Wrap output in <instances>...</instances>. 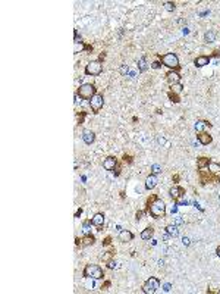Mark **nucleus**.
I'll list each match as a JSON object with an SVG mask.
<instances>
[{
	"label": "nucleus",
	"instance_id": "29",
	"mask_svg": "<svg viewBox=\"0 0 220 294\" xmlns=\"http://www.w3.org/2000/svg\"><path fill=\"white\" fill-rule=\"evenodd\" d=\"M90 225H93V222H91V219H88V220H85L84 224H82V231H84V234H91L90 231Z\"/></svg>",
	"mask_w": 220,
	"mask_h": 294
},
{
	"label": "nucleus",
	"instance_id": "41",
	"mask_svg": "<svg viewBox=\"0 0 220 294\" xmlns=\"http://www.w3.org/2000/svg\"><path fill=\"white\" fill-rule=\"evenodd\" d=\"M110 285H112V282H110V281H104V284L101 285V290H107Z\"/></svg>",
	"mask_w": 220,
	"mask_h": 294
},
{
	"label": "nucleus",
	"instance_id": "11",
	"mask_svg": "<svg viewBox=\"0 0 220 294\" xmlns=\"http://www.w3.org/2000/svg\"><path fill=\"white\" fill-rule=\"evenodd\" d=\"M197 140H198V143L203 144V146H208V144H211V143H213V137H211L208 133L203 131V133L197 134Z\"/></svg>",
	"mask_w": 220,
	"mask_h": 294
},
{
	"label": "nucleus",
	"instance_id": "36",
	"mask_svg": "<svg viewBox=\"0 0 220 294\" xmlns=\"http://www.w3.org/2000/svg\"><path fill=\"white\" fill-rule=\"evenodd\" d=\"M107 268H109V269H114V268H118V263H116L114 260L107 262Z\"/></svg>",
	"mask_w": 220,
	"mask_h": 294
},
{
	"label": "nucleus",
	"instance_id": "22",
	"mask_svg": "<svg viewBox=\"0 0 220 294\" xmlns=\"http://www.w3.org/2000/svg\"><path fill=\"white\" fill-rule=\"evenodd\" d=\"M154 235V228L153 227H147L145 229H142V232H141V238L144 241H150L151 238H153Z\"/></svg>",
	"mask_w": 220,
	"mask_h": 294
},
{
	"label": "nucleus",
	"instance_id": "44",
	"mask_svg": "<svg viewBox=\"0 0 220 294\" xmlns=\"http://www.w3.org/2000/svg\"><path fill=\"white\" fill-rule=\"evenodd\" d=\"M113 174H114V177H119L120 175V165H118V168L113 171Z\"/></svg>",
	"mask_w": 220,
	"mask_h": 294
},
{
	"label": "nucleus",
	"instance_id": "46",
	"mask_svg": "<svg viewBox=\"0 0 220 294\" xmlns=\"http://www.w3.org/2000/svg\"><path fill=\"white\" fill-rule=\"evenodd\" d=\"M104 59H106V53H104V52H101V53H100V58H98V60H100V62H103Z\"/></svg>",
	"mask_w": 220,
	"mask_h": 294
},
{
	"label": "nucleus",
	"instance_id": "24",
	"mask_svg": "<svg viewBox=\"0 0 220 294\" xmlns=\"http://www.w3.org/2000/svg\"><path fill=\"white\" fill-rule=\"evenodd\" d=\"M114 253H116V250H114V248H110V250H107L106 253H104L103 256H101V260H103V262H106V263H107V262H110L112 259H113Z\"/></svg>",
	"mask_w": 220,
	"mask_h": 294
},
{
	"label": "nucleus",
	"instance_id": "6",
	"mask_svg": "<svg viewBox=\"0 0 220 294\" xmlns=\"http://www.w3.org/2000/svg\"><path fill=\"white\" fill-rule=\"evenodd\" d=\"M160 288V280L156 276H150L148 280L142 284V293L144 294H154Z\"/></svg>",
	"mask_w": 220,
	"mask_h": 294
},
{
	"label": "nucleus",
	"instance_id": "25",
	"mask_svg": "<svg viewBox=\"0 0 220 294\" xmlns=\"http://www.w3.org/2000/svg\"><path fill=\"white\" fill-rule=\"evenodd\" d=\"M85 46L87 44H84L82 41H75V47H73V53H82L84 50H85Z\"/></svg>",
	"mask_w": 220,
	"mask_h": 294
},
{
	"label": "nucleus",
	"instance_id": "28",
	"mask_svg": "<svg viewBox=\"0 0 220 294\" xmlns=\"http://www.w3.org/2000/svg\"><path fill=\"white\" fill-rule=\"evenodd\" d=\"M147 62H145V56H142L140 60H138V71L140 72H144V71H147Z\"/></svg>",
	"mask_w": 220,
	"mask_h": 294
},
{
	"label": "nucleus",
	"instance_id": "4",
	"mask_svg": "<svg viewBox=\"0 0 220 294\" xmlns=\"http://www.w3.org/2000/svg\"><path fill=\"white\" fill-rule=\"evenodd\" d=\"M76 96H79V99H82V100H91L94 96L97 94V88H95V85L94 84H91V82H88V84H82L78 90H76Z\"/></svg>",
	"mask_w": 220,
	"mask_h": 294
},
{
	"label": "nucleus",
	"instance_id": "40",
	"mask_svg": "<svg viewBox=\"0 0 220 294\" xmlns=\"http://www.w3.org/2000/svg\"><path fill=\"white\" fill-rule=\"evenodd\" d=\"M144 213H145L144 210H138V212L135 213V219H137V220H140L141 218H142V215H144Z\"/></svg>",
	"mask_w": 220,
	"mask_h": 294
},
{
	"label": "nucleus",
	"instance_id": "38",
	"mask_svg": "<svg viewBox=\"0 0 220 294\" xmlns=\"http://www.w3.org/2000/svg\"><path fill=\"white\" fill-rule=\"evenodd\" d=\"M122 159H123L125 163H126V162H128V163H132V157H131L129 154H123V157H122Z\"/></svg>",
	"mask_w": 220,
	"mask_h": 294
},
{
	"label": "nucleus",
	"instance_id": "53",
	"mask_svg": "<svg viewBox=\"0 0 220 294\" xmlns=\"http://www.w3.org/2000/svg\"><path fill=\"white\" fill-rule=\"evenodd\" d=\"M216 254H217V256H219V257H220V246H219V247H217V248H216Z\"/></svg>",
	"mask_w": 220,
	"mask_h": 294
},
{
	"label": "nucleus",
	"instance_id": "31",
	"mask_svg": "<svg viewBox=\"0 0 220 294\" xmlns=\"http://www.w3.org/2000/svg\"><path fill=\"white\" fill-rule=\"evenodd\" d=\"M164 9L169 10V12H173L175 9H176V5H175L173 2H164Z\"/></svg>",
	"mask_w": 220,
	"mask_h": 294
},
{
	"label": "nucleus",
	"instance_id": "10",
	"mask_svg": "<svg viewBox=\"0 0 220 294\" xmlns=\"http://www.w3.org/2000/svg\"><path fill=\"white\" fill-rule=\"evenodd\" d=\"M169 194H170V197L176 201V200H179V199H182V197H185V188L179 187V185H173V187L169 190Z\"/></svg>",
	"mask_w": 220,
	"mask_h": 294
},
{
	"label": "nucleus",
	"instance_id": "1",
	"mask_svg": "<svg viewBox=\"0 0 220 294\" xmlns=\"http://www.w3.org/2000/svg\"><path fill=\"white\" fill-rule=\"evenodd\" d=\"M144 212H145V215H150L154 219L164 218L166 216V203L161 199H159V196L153 194L151 197H148Z\"/></svg>",
	"mask_w": 220,
	"mask_h": 294
},
{
	"label": "nucleus",
	"instance_id": "9",
	"mask_svg": "<svg viewBox=\"0 0 220 294\" xmlns=\"http://www.w3.org/2000/svg\"><path fill=\"white\" fill-rule=\"evenodd\" d=\"M118 165H119V162H118V159L114 156H107L106 159L103 161V168L106 171H112L113 172L114 169L118 168Z\"/></svg>",
	"mask_w": 220,
	"mask_h": 294
},
{
	"label": "nucleus",
	"instance_id": "18",
	"mask_svg": "<svg viewBox=\"0 0 220 294\" xmlns=\"http://www.w3.org/2000/svg\"><path fill=\"white\" fill-rule=\"evenodd\" d=\"M208 63H210V58L208 56H197L194 59V65L197 68H203L206 65H208Z\"/></svg>",
	"mask_w": 220,
	"mask_h": 294
},
{
	"label": "nucleus",
	"instance_id": "17",
	"mask_svg": "<svg viewBox=\"0 0 220 294\" xmlns=\"http://www.w3.org/2000/svg\"><path fill=\"white\" fill-rule=\"evenodd\" d=\"M210 163H211V159H210V157L201 156V157L197 159V169H198V171H200V169H206V168H208Z\"/></svg>",
	"mask_w": 220,
	"mask_h": 294
},
{
	"label": "nucleus",
	"instance_id": "2",
	"mask_svg": "<svg viewBox=\"0 0 220 294\" xmlns=\"http://www.w3.org/2000/svg\"><path fill=\"white\" fill-rule=\"evenodd\" d=\"M157 58L161 63L167 66L170 71H178L179 72L180 65H179V58L175 53H166V54H157Z\"/></svg>",
	"mask_w": 220,
	"mask_h": 294
},
{
	"label": "nucleus",
	"instance_id": "54",
	"mask_svg": "<svg viewBox=\"0 0 220 294\" xmlns=\"http://www.w3.org/2000/svg\"><path fill=\"white\" fill-rule=\"evenodd\" d=\"M156 244H157V241H156V240H153V238H151V246H156Z\"/></svg>",
	"mask_w": 220,
	"mask_h": 294
},
{
	"label": "nucleus",
	"instance_id": "51",
	"mask_svg": "<svg viewBox=\"0 0 220 294\" xmlns=\"http://www.w3.org/2000/svg\"><path fill=\"white\" fill-rule=\"evenodd\" d=\"M169 238H172V237H170V235L167 234V232H166V234H164V235H163V240H164V241H167V240H169Z\"/></svg>",
	"mask_w": 220,
	"mask_h": 294
},
{
	"label": "nucleus",
	"instance_id": "47",
	"mask_svg": "<svg viewBox=\"0 0 220 294\" xmlns=\"http://www.w3.org/2000/svg\"><path fill=\"white\" fill-rule=\"evenodd\" d=\"M81 213H82V209H81V207H79V209L76 210V213H75V218H79V216H81Z\"/></svg>",
	"mask_w": 220,
	"mask_h": 294
},
{
	"label": "nucleus",
	"instance_id": "32",
	"mask_svg": "<svg viewBox=\"0 0 220 294\" xmlns=\"http://www.w3.org/2000/svg\"><path fill=\"white\" fill-rule=\"evenodd\" d=\"M151 174H154V175H159V174H161V166H160V165H157V163H154L153 166H151Z\"/></svg>",
	"mask_w": 220,
	"mask_h": 294
},
{
	"label": "nucleus",
	"instance_id": "27",
	"mask_svg": "<svg viewBox=\"0 0 220 294\" xmlns=\"http://www.w3.org/2000/svg\"><path fill=\"white\" fill-rule=\"evenodd\" d=\"M208 171H211L213 174L220 175V163H216V162H211L208 165Z\"/></svg>",
	"mask_w": 220,
	"mask_h": 294
},
{
	"label": "nucleus",
	"instance_id": "12",
	"mask_svg": "<svg viewBox=\"0 0 220 294\" xmlns=\"http://www.w3.org/2000/svg\"><path fill=\"white\" fill-rule=\"evenodd\" d=\"M166 80L169 84H176V82H180V74L178 71H167L166 72Z\"/></svg>",
	"mask_w": 220,
	"mask_h": 294
},
{
	"label": "nucleus",
	"instance_id": "49",
	"mask_svg": "<svg viewBox=\"0 0 220 294\" xmlns=\"http://www.w3.org/2000/svg\"><path fill=\"white\" fill-rule=\"evenodd\" d=\"M85 50H87V52H93V46H91V44H87V46H85Z\"/></svg>",
	"mask_w": 220,
	"mask_h": 294
},
{
	"label": "nucleus",
	"instance_id": "8",
	"mask_svg": "<svg viewBox=\"0 0 220 294\" xmlns=\"http://www.w3.org/2000/svg\"><path fill=\"white\" fill-rule=\"evenodd\" d=\"M90 101V107H91V112H93L94 115H97L98 112H100L101 109H103V105H104V97H103V94L97 93L95 96H94Z\"/></svg>",
	"mask_w": 220,
	"mask_h": 294
},
{
	"label": "nucleus",
	"instance_id": "45",
	"mask_svg": "<svg viewBox=\"0 0 220 294\" xmlns=\"http://www.w3.org/2000/svg\"><path fill=\"white\" fill-rule=\"evenodd\" d=\"M170 288H172V285H170V284H164V285H163V290H164L166 293H169V291H170Z\"/></svg>",
	"mask_w": 220,
	"mask_h": 294
},
{
	"label": "nucleus",
	"instance_id": "48",
	"mask_svg": "<svg viewBox=\"0 0 220 294\" xmlns=\"http://www.w3.org/2000/svg\"><path fill=\"white\" fill-rule=\"evenodd\" d=\"M213 56H216V58H219V56H220V49H217V50H214V52H213Z\"/></svg>",
	"mask_w": 220,
	"mask_h": 294
},
{
	"label": "nucleus",
	"instance_id": "42",
	"mask_svg": "<svg viewBox=\"0 0 220 294\" xmlns=\"http://www.w3.org/2000/svg\"><path fill=\"white\" fill-rule=\"evenodd\" d=\"M182 243H183V246H187L188 247V246L191 244V240H189L188 237H183V238H182Z\"/></svg>",
	"mask_w": 220,
	"mask_h": 294
},
{
	"label": "nucleus",
	"instance_id": "43",
	"mask_svg": "<svg viewBox=\"0 0 220 294\" xmlns=\"http://www.w3.org/2000/svg\"><path fill=\"white\" fill-rule=\"evenodd\" d=\"M94 278H91V282H87V288H90V290H93L94 288Z\"/></svg>",
	"mask_w": 220,
	"mask_h": 294
},
{
	"label": "nucleus",
	"instance_id": "19",
	"mask_svg": "<svg viewBox=\"0 0 220 294\" xmlns=\"http://www.w3.org/2000/svg\"><path fill=\"white\" fill-rule=\"evenodd\" d=\"M95 243V237L93 234H85L81 238V246L82 247H88V246H93Z\"/></svg>",
	"mask_w": 220,
	"mask_h": 294
},
{
	"label": "nucleus",
	"instance_id": "15",
	"mask_svg": "<svg viewBox=\"0 0 220 294\" xmlns=\"http://www.w3.org/2000/svg\"><path fill=\"white\" fill-rule=\"evenodd\" d=\"M91 222H93V225H95V227L98 228V231H103L101 228H103V224H104V215L95 213L93 218H91Z\"/></svg>",
	"mask_w": 220,
	"mask_h": 294
},
{
	"label": "nucleus",
	"instance_id": "21",
	"mask_svg": "<svg viewBox=\"0 0 220 294\" xmlns=\"http://www.w3.org/2000/svg\"><path fill=\"white\" fill-rule=\"evenodd\" d=\"M216 38H217V33H216L214 30H208V31H206V34H204V41H206L207 44L214 43Z\"/></svg>",
	"mask_w": 220,
	"mask_h": 294
},
{
	"label": "nucleus",
	"instance_id": "37",
	"mask_svg": "<svg viewBox=\"0 0 220 294\" xmlns=\"http://www.w3.org/2000/svg\"><path fill=\"white\" fill-rule=\"evenodd\" d=\"M84 118H85V112H81V113L78 115V124H79V125L84 122Z\"/></svg>",
	"mask_w": 220,
	"mask_h": 294
},
{
	"label": "nucleus",
	"instance_id": "35",
	"mask_svg": "<svg viewBox=\"0 0 220 294\" xmlns=\"http://www.w3.org/2000/svg\"><path fill=\"white\" fill-rule=\"evenodd\" d=\"M128 72H129V68H128L126 65H122V66H120V74H122V75H126Z\"/></svg>",
	"mask_w": 220,
	"mask_h": 294
},
{
	"label": "nucleus",
	"instance_id": "34",
	"mask_svg": "<svg viewBox=\"0 0 220 294\" xmlns=\"http://www.w3.org/2000/svg\"><path fill=\"white\" fill-rule=\"evenodd\" d=\"M151 68H153V69H160V68H161V62H160V60H156V62H153V63H151Z\"/></svg>",
	"mask_w": 220,
	"mask_h": 294
},
{
	"label": "nucleus",
	"instance_id": "5",
	"mask_svg": "<svg viewBox=\"0 0 220 294\" xmlns=\"http://www.w3.org/2000/svg\"><path fill=\"white\" fill-rule=\"evenodd\" d=\"M84 72H85V75H91V77H97V75H100V74L103 72V62H100L98 59L88 62L87 65H85Z\"/></svg>",
	"mask_w": 220,
	"mask_h": 294
},
{
	"label": "nucleus",
	"instance_id": "52",
	"mask_svg": "<svg viewBox=\"0 0 220 294\" xmlns=\"http://www.w3.org/2000/svg\"><path fill=\"white\" fill-rule=\"evenodd\" d=\"M179 178H180L179 175H173V181H175V182H178V181H179Z\"/></svg>",
	"mask_w": 220,
	"mask_h": 294
},
{
	"label": "nucleus",
	"instance_id": "39",
	"mask_svg": "<svg viewBox=\"0 0 220 294\" xmlns=\"http://www.w3.org/2000/svg\"><path fill=\"white\" fill-rule=\"evenodd\" d=\"M110 244H112V237H106L103 240V246H110Z\"/></svg>",
	"mask_w": 220,
	"mask_h": 294
},
{
	"label": "nucleus",
	"instance_id": "13",
	"mask_svg": "<svg viewBox=\"0 0 220 294\" xmlns=\"http://www.w3.org/2000/svg\"><path fill=\"white\" fill-rule=\"evenodd\" d=\"M157 182H159L157 175L150 174L148 177H147V180H145V190H154V188L157 187Z\"/></svg>",
	"mask_w": 220,
	"mask_h": 294
},
{
	"label": "nucleus",
	"instance_id": "23",
	"mask_svg": "<svg viewBox=\"0 0 220 294\" xmlns=\"http://www.w3.org/2000/svg\"><path fill=\"white\" fill-rule=\"evenodd\" d=\"M164 229H166L167 234L170 235V237H173V238H176V237L179 235V229H178V225H175V224H173V225H172V224H170V225H167Z\"/></svg>",
	"mask_w": 220,
	"mask_h": 294
},
{
	"label": "nucleus",
	"instance_id": "3",
	"mask_svg": "<svg viewBox=\"0 0 220 294\" xmlns=\"http://www.w3.org/2000/svg\"><path fill=\"white\" fill-rule=\"evenodd\" d=\"M82 276L84 278H94V280H104V271L98 265L88 263V265H85L84 271H82Z\"/></svg>",
	"mask_w": 220,
	"mask_h": 294
},
{
	"label": "nucleus",
	"instance_id": "50",
	"mask_svg": "<svg viewBox=\"0 0 220 294\" xmlns=\"http://www.w3.org/2000/svg\"><path fill=\"white\" fill-rule=\"evenodd\" d=\"M75 244H76V246H81V238H79V237H76V238H75Z\"/></svg>",
	"mask_w": 220,
	"mask_h": 294
},
{
	"label": "nucleus",
	"instance_id": "7",
	"mask_svg": "<svg viewBox=\"0 0 220 294\" xmlns=\"http://www.w3.org/2000/svg\"><path fill=\"white\" fill-rule=\"evenodd\" d=\"M198 175H200L201 185H206L207 182H220V175L213 174L211 171H204V169H200V171H198Z\"/></svg>",
	"mask_w": 220,
	"mask_h": 294
},
{
	"label": "nucleus",
	"instance_id": "26",
	"mask_svg": "<svg viewBox=\"0 0 220 294\" xmlns=\"http://www.w3.org/2000/svg\"><path fill=\"white\" fill-rule=\"evenodd\" d=\"M183 90V85L180 82H176V84H170V91L175 94H179L180 91Z\"/></svg>",
	"mask_w": 220,
	"mask_h": 294
},
{
	"label": "nucleus",
	"instance_id": "55",
	"mask_svg": "<svg viewBox=\"0 0 220 294\" xmlns=\"http://www.w3.org/2000/svg\"><path fill=\"white\" fill-rule=\"evenodd\" d=\"M219 199H220V196H219Z\"/></svg>",
	"mask_w": 220,
	"mask_h": 294
},
{
	"label": "nucleus",
	"instance_id": "33",
	"mask_svg": "<svg viewBox=\"0 0 220 294\" xmlns=\"http://www.w3.org/2000/svg\"><path fill=\"white\" fill-rule=\"evenodd\" d=\"M173 224H175V225H178V227H180V225H183V224H185V220L182 219L180 216H176V218H175V222H173Z\"/></svg>",
	"mask_w": 220,
	"mask_h": 294
},
{
	"label": "nucleus",
	"instance_id": "20",
	"mask_svg": "<svg viewBox=\"0 0 220 294\" xmlns=\"http://www.w3.org/2000/svg\"><path fill=\"white\" fill-rule=\"evenodd\" d=\"M213 125L208 122V121H203V119H200V121H197L195 122V131L197 133H203L204 131V128H211Z\"/></svg>",
	"mask_w": 220,
	"mask_h": 294
},
{
	"label": "nucleus",
	"instance_id": "14",
	"mask_svg": "<svg viewBox=\"0 0 220 294\" xmlns=\"http://www.w3.org/2000/svg\"><path fill=\"white\" fill-rule=\"evenodd\" d=\"M82 140L85 144H93L95 141V133L91 131V129H84L82 131Z\"/></svg>",
	"mask_w": 220,
	"mask_h": 294
},
{
	"label": "nucleus",
	"instance_id": "30",
	"mask_svg": "<svg viewBox=\"0 0 220 294\" xmlns=\"http://www.w3.org/2000/svg\"><path fill=\"white\" fill-rule=\"evenodd\" d=\"M167 97H169V100L172 101V103H179V101H180L179 96H178V94H175V93H172V91H169V93H167Z\"/></svg>",
	"mask_w": 220,
	"mask_h": 294
},
{
	"label": "nucleus",
	"instance_id": "16",
	"mask_svg": "<svg viewBox=\"0 0 220 294\" xmlns=\"http://www.w3.org/2000/svg\"><path fill=\"white\" fill-rule=\"evenodd\" d=\"M133 240V234L129 231V229H123L119 232V241L120 243H129V241Z\"/></svg>",
	"mask_w": 220,
	"mask_h": 294
}]
</instances>
